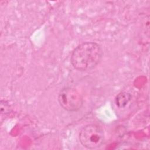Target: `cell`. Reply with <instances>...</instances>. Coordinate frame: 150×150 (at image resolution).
Listing matches in <instances>:
<instances>
[{
	"instance_id": "1",
	"label": "cell",
	"mask_w": 150,
	"mask_h": 150,
	"mask_svg": "<svg viewBox=\"0 0 150 150\" xmlns=\"http://www.w3.org/2000/svg\"><path fill=\"white\" fill-rule=\"evenodd\" d=\"M103 56V49L100 45L93 42H86L74 49L70 62L75 69L86 71L94 69L100 62Z\"/></svg>"
},
{
	"instance_id": "2",
	"label": "cell",
	"mask_w": 150,
	"mask_h": 150,
	"mask_svg": "<svg viewBox=\"0 0 150 150\" xmlns=\"http://www.w3.org/2000/svg\"><path fill=\"white\" fill-rule=\"evenodd\" d=\"M81 144L86 148L93 149L101 146L104 141V134L102 128L94 124L83 127L79 135Z\"/></svg>"
},
{
	"instance_id": "3",
	"label": "cell",
	"mask_w": 150,
	"mask_h": 150,
	"mask_svg": "<svg viewBox=\"0 0 150 150\" xmlns=\"http://www.w3.org/2000/svg\"><path fill=\"white\" fill-rule=\"evenodd\" d=\"M57 99L60 105L69 112L77 111L83 104L81 95L76 88L71 87L62 88L58 94Z\"/></svg>"
},
{
	"instance_id": "4",
	"label": "cell",
	"mask_w": 150,
	"mask_h": 150,
	"mask_svg": "<svg viewBox=\"0 0 150 150\" xmlns=\"http://www.w3.org/2000/svg\"><path fill=\"white\" fill-rule=\"evenodd\" d=\"M131 96L129 93L125 91H121L118 93L115 98V102L117 106L120 108H124L129 102Z\"/></svg>"
}]
</instances>
